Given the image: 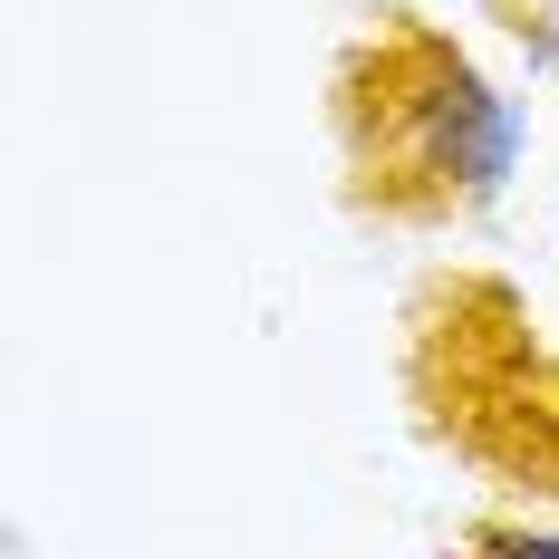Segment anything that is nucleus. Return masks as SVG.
Instances as JSON below:
<instances>
[{
	"instance_id": "2",
	"label": "nucleus",
	"mask_w": 559,
	"mask_h": 559,
	"mask_svg": "<svg viewBox=\"0 0 559 559\" xmlns=\"http://www.w3.org/2000/svg\"><path fill=\"white\" fill-rule=\"evenodd\" d=\"M473 559H559V531L550 521H483Z\"/></svg>"
},
{
	"instance_id": "1",
	"label": "nucleus",
	"mask_w": 559,
	"mask_h": 559,
	"mask_svg": "<svg viewBox=\"0 0 559 559\" xmlns=\"http://www.w3.org/2000/svg\"><path fill=\"white\" fill-rule=\"evenodd\" d=\"M395 126V165L415 174V203L435 213H492L511 174L531 155V116L502 78H483L473 58L435 29H395V58L377 68Z\"/></svg>"
},
{
	"instance_id": "3",
	"label": "nucleus",
	"mask_w": 559,
	"mask_h": 559,
	"mask_svg": "<svg viewBox=\"0 0 559 559\" xmlns=\"http://www.w3.org/2000/svg\"><path fill=\"white\" fill-rule=\"evenodd\" d=\"M511 39L531 58V78H559V0H531V10L511 20Z\"/></svg>"
}]
</instances>
